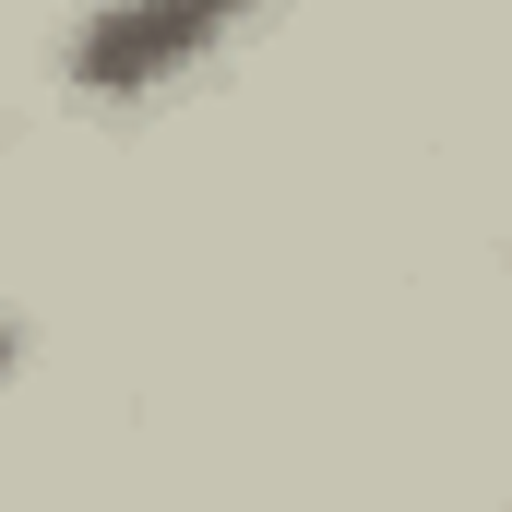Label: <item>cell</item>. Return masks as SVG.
<instances>
[{
  "label": "cell",
  "instance_id": "7a4b0ae2",
  "mask_svg": "<svg viewBox=\"0 0 512 512\" xmlns=\"http://www.w3.org/2000/svg\"><path fill=\"white\" fill-rule=\"evenodd\" d=\"M0 370H12V322H0Z\"/></svg>",
  "mask_w": 512,
  "mask_h": 512
},
{
  "label": "cell",
  "instance_id": "6da1fadb",
  "mask_svg": "<svg viewBox=\"0 0 512 512\" xmlns=\"http://www.w3.org/2000/svg\"><path fill=\"white\" fill-rule=\"evenodd\" d=\"M215 0H179V12H96L84 36H72V72L84 84H143V72H167V60H191V48H215Z\"/></svg>",
  "mask_w": 512,
  "mask_h": 512
}]
</instances>
